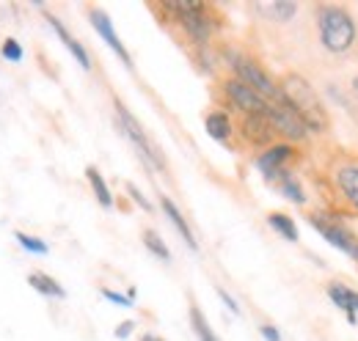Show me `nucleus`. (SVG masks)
Returning <instances> with one entry per match:
<instances>
[{
  "mask_svg": "<svg viewBox=\"0 0 358 341\" xmlns=\"http://www.w3.org/2000/svg\"><path fill=\"white\" fill-rule=\"evenodd\" d=\"M314 20H317V34H320V44L334 52V55H345L356 47L358 39V25L356 17L336 3H320L314 8Z\"/></svg>",
  "mask_w": 358,
  "mask_h": 341,
  "instance_id": "nucleus-1",
  "label": "nucleus"
},
{
  "mask_svg": "<svg viewBox=\"0 0 358 341\" xmlns=\"http://www.w3.org/2000/svg\"><path fill=\"white\" fill-rule=\"evenodd\" d=\"M281 96L306 122V127L312 129V132L320 135V132L328 129V113H325V108H322L314 85L303 75H295V72L284 75V80H281Z\"/></svg>",
  "mask_w": 358,
  "mask_h": 341,
  "instance_id": "nucleus-2",
  "label": "nucleus"
},
{
  "mask_svg": "<svg viewBox=\"0 0 358 341\" xmlns=\"http://www.w3.org/2000/svg\"><path fill=\"white\" fill-rule=\"evenodd\" d=\"M116 122H119V127H122V132L133 140V146L138 149V154L143 157V163L149 166V168L155 170H166V160H163V154H160V149L149 140V135L143 132V127L138 124V119H135L133 113L116 99Z\"/></svg>",
  "mask_w": 358,
  "mask_h": 341,
  "instance_id": "nucleus-3",
  "label": "nucleus"
},
{
  "mask_svg": "<svg viewBox=\"0 0 358 341\" xmlns=\"http://www.w3.org/2000/svg\"><path fill=\"white\" fill-rule=\"evenodd\" d=\"M231 66H234L237 80H243L245 85H251V88H254L257 94H262L268 102H281V99H284V96H281V85L275 83L257 61H251V58H240V55H237V58H231Z\"/></svg>",
  "mask_w": 358,
  "mask_h": 341,
  "instance_id": "nucleus-4",
  "label": "nucleus"
},
{
  "mask_svg": "<svg viewBox=\"0 0 358 341\" xmlns=\"http://www.w3.org/2000/svg\"><path fill=\"white\" fill-rule=\"evenodd\" d=\"M268 122L275 135L287 138V140H306L312 129L306 127V122L281 99V102H270L268 108Z\"/></svg>",
  "mask_w": 358,
  "mask_h": 341,
  "instance_id": "nucleus-5",
  "label": "nucleus"
},
{
  "mask_svg": "<svg viewBox=\"0 0 358 341\" xmlns=\"http://www.w3.org/2000/svg\"><path fill=\"white\" fill-rule=\"evenodd\" d=\"M224 91H226V96H229V102H231L237 110H243V116H268L270 102L262 94H257L251 85L243 83V80L229 78L224 83Z\"/></svg>",
  "mask_w": 358,
  "mask_h": 341,
  "instance_id": "nucleus-6",
  "label": "nucleus"
},
{
  "mask_svg": "<svg viewBox=\"0 0 358 341\" xmlns=\"http://www.w3.org/2000/svg\"><path fill=\"white\" fill-rule=\"evenodd\" d=\"M309 223L325 237V242H331L334 248H339L342 254H348L350 259L358 261V240L345 228V226H339V223H334V220H325L322 215H312Z\"/></svg>",
  "mask_w": 358,
  "mask_h": 341,
  "instance_id": "nucleus-7",
  "label": "nucleus"
},
{
  "mask_svg": "<svg viewBox=\"0 0 358 341\" xmlns=\"http://www.w3.org/2000/svg\"><path fill=\"white\" fill-rule=\"evenodd\" d=\"M89 20H91V25H94V31L105 39V44L124 61V66H133V55L127 52V47L122 44V39L116 36V31H113V22H110V17L102 11V8H96V6H91L89 8Z\"/></svg>",
  "mask_w": 358,
  "mask_h": 341,
  "instance_id": "nucleus-8",
  "label": "nucleus"
},
{
  "mask_svg": "<svg viewBox=\"0 0 358 341\" xmlns=\"http://www.w3.org/2000/svg\"><path fill=\"white\" fill-rule=\"evenodd\" d=\"M292 157H295V149H292L289 143H275V146H268V149L257 157V168L262 170L270 182L278 170H284V166H287Z\"/></svg>",
  "mask_w": 358,
  "mask_h": 341,
  "instance_id": "nucleus-9",
  "label": "nucleus"
},
{
  "mask_svg": "<svg viewBox=\"0 0 358 341\" xmlns=\"http://www.w3.org/2000/svg\"><path fill=\"white\" fill-rule=\"evenodd\" d=\"M47 22H50V28H52V31L58 34V39L64 42V47H66V50H69V52L75 55V61H78V64H80V66H83V69L89 72V69H91V58H89V52H86V47H83V44L78 42V39H75V36H72V34H69V31L64 28V22H61L58 17L47 14Z\"/></svg>",
  "mask_w": 358,
  "mask_h": 341,
  "instance_id": "nucleus-10",
  "label": "nucleus"
},
{
  "mask_svg": "<svg viewBox=\"0 0 358 341\" xmlns=\"http://www.w3.org/2000/svg\"><path fill=\"white\" fill-rule=\"evenodd\" d=\"M243 135H245V140H251L257 146H265L275 132L270 127L268 116H243Z\"/></svg>",
  "mask_w": 358,
  "mask_h": 341,
  "instance_id": "nucleus-11",
  "label": "nucleus"
},
{
  "mask_svg": "<svg viewBox=\"0 0 358 341\" xmlns=\"http://www.w3.org/2000/svg\"><path fill=\"white\" fill-rule=\"evenodd\" d=\"M328 298L336 303V308H342L345 311V317L356 325L358 322V292H353L350 286H342V284H331L328 286Z\"/></svg>",
  "mask_w": 358,
  "mask_h": 341,
  "instance_id": "nucleus-12",
  "label": "nucleus"
},
{
  "mask_svg": "<svg viewBox=\"0 0 358 341\" xmlns=\"http://www.w3.org/2000/svg\"><path fill=\"white\" fill-rule=\"evenodd\" d=\"M160 210L166 212V217L174 223V228H177L179 234H182V240H185V245L190 248V251H196L199 248V242H196V237H193V231H190V226H187V220H185V215L177 210V204L169 198V196H163L160 198Z\"/></svg>",
  "mask_w": 358,
  "mask_h": 341,
  "instance_id": "nucleus-13",
  "label": "nucleus"
},
{
  "mask_svg": "<svg viewBox=\"0 0 358 341\" xmlns=\"http://www.w3.org/2000/svg\"><path fill=\"white\" fill-rule=\"evenodd\" d=\"M336 184L339 193L348 198V204L358 210V166H342L336 170Z\"/></svg>",
  "mask_w": 358,
  "mask_h": 341,
  "instance_id": "nucleus-14",
  "label": "nucleus"
},
{
  "mask_svg": "<svg viewBox=\"0 0 358 341\" xmlns=\"http://www.w3.org/2000/svg\"><path fill=\"white\" fill-rule=\"evenodd\" d=\"M204 127H207V135L213 138V140H218V143H226L229 138H231V119L226 116L224 110H213L207 119H204Z\"/></svg>",
  "mask_w": 358,
  "mask_h": 341,
  "instance_id": "nucleus-15",
  "label": "nucleus"
},
{
  "mask_svg": "<svg viewBox=\"0 0 358 341\" xmlns=\"http://www.w3.org/2000/svg\"><path fill=\"white\" fill-rule=\"evenodd\" d=\"M270 182H275V184H278V190H281V196H284V198H289L292 204H303V201H306L303 187L298 184V179H295L289 170H278Z\"/></svg>",
  "mask_w": 358,
  "mask_h": 341,
  "instance_id": "nucleus-16",
  "label": "nucleus"
},
{
  "mask_svg": "<svg viewBox=\"0 0 358 341\" xmlns=\"http://www.w3.org/2000/svg\"><path fill=\"white\" fill-rule=\"evenodd\" d=\"M257 8H259V14L270 17L273 22H289V20L298 14V3H292V0H273V3H259Z\"/></svg>",
  "mask_w": 358,
  "mask_h": 341,
  "instance_id": "nucleus-17",
  "label": "nucleus"
},
{
  "mask_svg": "<svg viewBox=\"0 0 358 341\" xmlns=\"http://www.w3.org/2000/svg\"><path fill=\"white\" fill-rule=\"evenodd\" d=\"M28 284H31L39 295H45V298H58V300L66 298V289H64L55 278H50L47 273H31V275H28Z\"/></svg>",
  "mask_w": 358,
  "mask_h": 341,
  "instance_id": "nucleus-18",
  "label": "nucleus"
},
{
  "mask_svg": "<svg viewBox=\"0 0 358 341\" xmlns=\"http://www.w3.org/2000/svg\"><path fill=\"white\" fill-rule=\"evenodd\" d=\"M187 317H190V328H193V333H196V339H199V341H221L218 336H215V331L210 328L207 317L201 314V308H199L196 303H190Z\"/></svg>",
  "mask_w": 358,
  "mask_h": 341,
  "instance_id": "nucleus-19",
  "label": "nucleus"
},
{
  "mask_svg": "<svg viewBox=\"0 0 358 341\" xmlns=\"http://www.w3.org/2000/svg\"><path fill=\"white\" fill-rule=\"evenodd\" d=\"M268 223H270V228H273L275 234H281L287 242H298V226H295V220H292L289 215L270 212L268 215Z\"/></svg>",
  "mask_w": 358,
  "mask_h": 341,
  "instance_id": "nucleus-20",
  "label": "nucleus"
},
{
  "mask_svg": "<svg viewBox=\"0 0 358 341\" xmlns=\"http://www.w3.org/2000/svg\"><path fill=\"white\" fill-rule=\"evenodd\" d=\"M86 179H89L96 201H99L105 210H110V207H113V196H110V190H108V184H105V179H102V173L94 168V166H89V168H86Z\"/></svg>",
  "mask_w": 358,
  "mask_h": 341,
  "instance_id": "nucleus-21",
  "label": "nucleus"
},
{
  "mask_svg": "<svg viewBox=\"0 0 358 341\" xmlns=\"http://www.w3.org/2000/svg\"><path fill=\"white\" fill-rule=\"evenodd\" d=\"M141 237H143L146 251L155 256V259H160V261H171V251H169V245L163 242V237H160L155 228H146Z\"/></svg>",
  "mask_w": 358,
  "mask_h": 341,
  "instance_id": "nucleus-22",
  "label": "nucleus"
},
{
  "mask_svg": "<svg viewBox=\"0 0 358 341\" xmlns=\"http://www.w3.org/2000/svg\"><path fill=\"white\" fill-rule=\"evenodd\" d=\"M14 240L28 251V254H39L45 256L50 254V245H47L45 240H39V237H34V234H25V231H14Z\"/></svg>",
  "mask_w": 358,
  "mask_h": 341,
  "instance_id": "nucleus-23",
  "label": "nucleus"
},
{
  "mask_svg": "<svg viewBox=\"0 0 358 341\" xmlns=\"http://www.w3.org/2000/svg\"><path fill=\"white\" fill-rule=\"evenodd\" d=\"M0 55H3L6 61L20 64L25 52H22V47H20V42H17V39H6V42H3V47H0Z\"/></svg>",
  "mask_w": 358,
  "mask_h": 341,
  "instance_id": "nucleus-24",
  "label": "nucleus"
},
{
  "mask_svg": "<svg viewBox=\"0 0 358 341\" xmlns=\"http://www.w3.org/2000/svg\"><path fill=\"white\" fill-rule=\"evenodd\" d=\"M102 298L110 300V303H116V305L133 308V298H127V295H119V292H113V289H102Z\"/></svg>",
  "mask_w": 358,
  "mask_h": 341,
  "instance_id": "nucleus-25",
  "label": "nucleus"
},
{
  "mask_svg": "<svg viewBox=\"0 0 358 341\" xmlns=\"http://www.w3.org/2000/svg\"><path fill=\"white\" fill-rule=\"evenodd\" d=\"M127 193L133 196V201L138 204V207H141V210H143V212H152V204H149V201L143 198V193H141V190H138L135 184H127Z\"/></svg>",
  "mask_w": 358,
  "mask_h": 341,
  "instance_id": "nucleus-26",
  "label": "nucleus"
},
{
  "mask_svg": "<svg viewBox=\"0 0 358 341\" xmlns=\"http://www.w3.org/2000/svg\"><path fill=\"white\" fill-rule=\"evenodd\" d=\"M218 298L224 300V305H226V308H229V311H231V314H240V305H237V300L231 298V295L226 292L224 286H218Z\"/></svg>",
  "mask_w": 358,
  "mask_h": 341,
  "instance_id": "nucleus-27",
  "label": "nucleus"
},
{
  "mask_svg": "<svg viewBox=\"0 0 358 341\" xmlns=\"http://www.w3.org/2000/svg\"><path fill=\"white\" fill-rule=\"evenodd\" d=\"M133 331H135V322L133 319H127V322H122V325L116 328V339H127Z\"/></svg>",
  "mask_w": 358,
  "mask_h": 341,
  "instance_id": "nucleus-28",
  "label": "nucleus"
},
{
  "mask_svg": "<svg viewBox=\"0 0 358 341\" xmlns=\"http://www.w3.org/2000/svg\"><path fill=\"white\" fill-rule=\"evenodd\" d=\"M259 333L265 336V341H281V333H278L273 325H262V328H259Z\"/></svg>",
  "mask_w": 358,
  "mask_h": 341,
  "instance_id": "nucleus-29",
  "label": "nucleus"
},
{
  "mask_svg": "<svg viewBox=\"0 0 358 341\" xmlns=\"http://www.w3.org/2000/svg\"><path fill=\"white\" fill-rule=\"evenodd\" d=\"M141 341H166V339H163V336H157V333H143Z\"/></svg>",
  "mask_w": 358,
  "mask_h": 341,
  "instance_id": "nucleus-30",
  "label": "nucleus"
},
{
  "mask_svg": "<svg viewBox=\"0 0 358 341\" xmlns=\"http://www.w3.org/2000/svg\"><path fill=\"white\" fill-rule=\"evenodd\" d=\"M353 94H356V99H358V75L353 78Z\"/></svg>",
  "mask_w": 358,
  "mask_h": 341,
  "instance_id": "nucleus-31",
  "label": "nucleus"
}]
</instances>
